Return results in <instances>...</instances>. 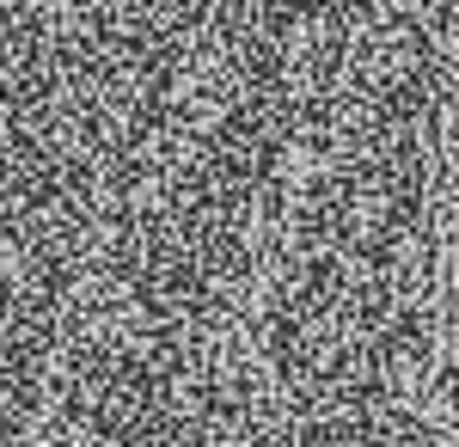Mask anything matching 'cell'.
I'll return each instance as SVG.
<instances>
[{"instance_id": "1", "label": "cell", "mask_w": 459, "mask_h": 447, "mask_svg": "<svg viewBox=\"0 0 459 447\" xmlns=\"http://www.w3.org/2000/svg\"><path fill=\"white\" fill-rule=\"evenodd\" d=\"M0 447H459V147L239 123L25 184Z\"/></svg>"}]
</instances>
